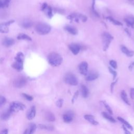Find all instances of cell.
Masks as SVG:
<instances>
[{
    "instance_id": "obj_39",
    "label": "cell",
    "mask_w": 134,
    "mask_h": 134,
    "mask_svg": "<svg viewBox=\"0 0 134 134\" xmlns=\"http://www.w3.org/2000/svg\"><path fill=\"white\" fill-rule=\"evenodd\" d=\"M78 95H79V92H78V91H76V92L74 93V96H73V98H72V104H73L74 102V100L77 99V97H78Z\"/></svg>"
},
{
    "instance_id": "obj_40",
    "label": "cell",
    "mask_w": 134,
    "mask_h": 134,
    "mask_svg": "<svg viewBox=\"0 0 134 134\" xmlns=\"http://www.w3.org/2000/svg\"><path fill=\"white\" fill-rule=\"evenodd\" d=\"M130 96L132 99H134V88H131L130 89Z\"/></svg>"
},
{
    "instance_id": "obj_25",
    "label": "cell",
    "mask_w": 134,
    "mask_h": 134,
    "mask_svg": "<svg viewBox=\"0 0 134 134\" xmlns=\"http://www.w3.org/2000/svg\"><path fill=\"white\" fill-rule=\"evenodd\" d=\"M38 126L41 129H44V130H49V131H51L54 129V127L52 125H45V124H39V125H38Z\"/></svg>"
},
{
    "instance_id": "obj_24",
    "label": "cell",
    "mask_w": 134,
    "mask_h": 134,
    "mask_svg": "<svg viewBox=\"0 0 134 134\" xmlns=\"http://www.w3.org/2000/svg\"><path fill=\"white\" fill-rule=\"evenodd\" d=\"M21 26H23V28L28 29V28H29L31 27H32V22L30 20H28V19L24 20L21 23Z\"/></svg>"
},
{
    "instance_id": "obj_36",
    "label": "cell",
    "mask_w": 134,
    "mask_h": 134,
    "mask_svg": "<svg viewBox=\"0 0 134 134\" xmlns=\"http://www.w3.org/2000/svg\"><path fill=\"white\" fill-rule=\"evenodd\" d=\"M6 99L5 97H4L3 96L0 95V106H2L4 104H5V103H6Z\"/></svg>"
},
{
    "instance_id": "obj_31",
    "label": "cell",
    "mask_w": 134,
    "mask_h": 134,
    "mask_svg": "<svg viewBox=\"0 0 134 134\" xmlns=\"http://www.w3.org/2000/svg\"><path fill=\"white\" fill-rule=\"evenodd\" d=\"M106 18H107L108 20H109L110 22L113 23L114 25H118V26H122V23H121L120 22H119V21H118L115 20V19H114V18H113V17H107Z\"/></svg>"
},
{
    "instance_id": "obj_18",
    "label": "cell",
    "mask_w": 134,
    "mask_h": 134,
    "mask_svg": "<svg viewBox=\"0 0 134 134\" xmlns=\"http://www.w3.org/2000/svg\"><path fill=\"white\" fill-rule=\"evenodd\" d=\"M45 118L49 121H54L55 119L54 114L50 111H47L44 115Z\"/></svg>"
},
{
    "instance_id": "obj_38",
    "label": "cell",
    "mask_w": 134,
    "mask_h": 134,
    "mask_svg": "<svg viewBox=\"0 0 134 134\" xmlns=\"http://www.w3.org/2000/svg\"><path fill=\"white\" fill-rule=\"evenodd\" d=\"M109 64L114 69H116L117 68V62L115 60H110L109 62Z\"/></svg>"
},
{
    "instance_id": "obj_5",
    "label": "cell",
    "mask_w": 134,
    "mask_h": 134,
    "mask_svg": "<svg viewBox=\"0 0 134 134\" xmlns=\"http://www.w3.org/2000/svg\"><path fill=\"white\" fill-rule=\"evenodd\" d=\"M64 81L66 83L71 85H76L78 84V81L76 77L72 73H69L66 74L64 77Z\"/></svg>"
},
{
    "instance_id": "obj_10",
    "label": "cell",
    "mask_w": 134,
    "mask_h": 134,
    "mask_svg": "<svg viewBox=\"0 0 134 134\" xmlns=\"http://www.w3.org/2000/svg\"><path fill=\"white\" fill-rule=\"evenodd\" d=\"M98 76V74L95 71H91L87 73L85 80L88 81H91L96 80Z\"/></svg>"
},
{
    "instance_id": "obj_4",
    "label": "cell",
    "mask_w": 134,
    "mask_h": 134,
    "mask_svg": "<svg viewBox=\"0 0 134 134\" xmlns=\"http://www.w3.org/2000/svg\"><path fill=\"white\" fill-rule=\"evenodd\" d=\"M25 108L26 106L23 103L18 102H13L10 104L9 109L13 113L14 112H18L19 111L23 110Z\"/></svg>"
},
{
    "instance_id": "obj_23",
    "label": "cell",
    "mask_w": 134,
    "mask_h": 134,
    "mask_svg": "<svg viewBox=\"0 0 134 134\" xmlns=\"http://www.w3.org/2000/svg\"><path fill=\"white\" fill-rule=\"evenodd\" d=\"M120 96H121V98L122 99V100L127 105H130V103L128 100V98L127 97V95L126 93V92L124 90L121 91V93H120Z\"/></svg>"
},
{
    "instance_id": "obj_28",
    "label": "cell",
    "mask_w": 134,
    "mask_h": 134,
    "mask_svg": "<svg viewBox=\"0 0 134 134\" xmlns=\"http://www.w3.org/2000/svg\"><path fill=\"white\" fill-rule=\"evenodd\" d=\"M24 59V55L23 53L21 52H19L15 58V60L16 61L21 62V63H23Z\"/></svg>"
},
{
    "instance_id": "obj_32",
    "label": "cell",
    "mask_w": 134,
    "mask_h": 134,
    "mask_svg": "<svg viewBox=\"0 0 134 134\" xmlns=\"http://www.w3.org/2000/svg\"><path fill=\"white\" fill-rule=\"evenodd\" d=\"M104 107H105V108L106 109V110H107V111L110 114H113V111L111 108V107L109 106V105H108V104H107L105 102L103 101L102 102Z\"/></svg>"
},
{
    "instance_id": "obj_27",
    "label": "cell",
    "mask_w": 134,
    "mask_h": 134,
    "mask_svg": "<svg viewBox=\"0 0 134 134\" xmlns=\"http://www.w3.org/2000/svg\"><path fill=\"white\" fill-rule=\"evenodd\" d=\"M17 39L18 40H30L31 41L32 39L30 37H29L28 35L25 34H20L17 36Z\"/></svg>"
},
{
    "instance_id": "obj_41",
    "label": "cell",
    "mask_w": 134,
    "mask_h": 134,
    "mask_svg": "<svg viewBox=\"0 0 134 134\" xmlns=\"http://www.w3.org/2000/svg\"><path fill=\"white\" fill-rule=\"evenodd\" d=\"M122 129H123V130H124V133H125V134H131V133H130V132L127 129V127H126L125 126H122Z\"/></svg>"
},
{
    "instance_id": "obj_3",
    "label": "cell",
    "mask_w": 134,
    "mask_h": 134,
    "mask_svg": "<svg viewBox=\"0 0 134 134\" xmlns=\"http://www.w3.org/2000/svg\"><path fill=\"white\" fill-rule=\"evenodd\" d=\"M102 38L103 43V49L104 51H106L108 49L111 40L113 39V37L109 33L104 32L102 35Z\"/></svg>"
},
{
    "instance_id": "obj_34",
    "label": "cell",
    "mask_w": 134,
    "mask_h": 134,
    "mask_svg": "<svg viewBox=\"0 0 134 134\" xmlns=\"http://www.w3.org/2000/svg\"><path fill=\"white\" fill-rule=\"evenodd\" d=\"M23 96L24 97V98H25L26 100H27L28 101H31L33 99V97L30 95H28L26 93H23L22 94Z\"/></svg>"
},
{
    "instance_id": "obj_7",
    "label": "cell",
    "mask_w": 134,
    "mask_h": 134,
    "mask_svg": "<svg viewBox=\"0 0 134 134\" xmlns=\"http://www.w3.org/2000/svg\"><path fill=\"white\" fill-rule=\"evenodd\" d=\"M15 21L14 20H10L9 21L0 24V32L7 33L9 31V26Z\"/></svg>"
},
{
    "instance_id": "obj_1",
    "label": "cell",
    "mask_w": 134,
    "mask_h": 134,
    "mask_svg": "<svg viewBox=\"0 0 134 134\" xmlns=\"http://www.w3.org/2000/svg\"><path fill=\"white\" fill-rule=\"evenodd\" d=\"M49 63L53 66L60 65L63 61L62 57L56 52H52L50 53L48 57Z\"/></svg>"
},
{
    "instance_id": "obj_6",
    "label": "cell",
    "mask_w": 134,
    "mask_h": 134,
    "mask_svg": "<svg viewBox=\"0 0 134 134\" xmlns=\"http://www.w3.org/2000/svg\"><path fill=\"white\" fill-rule=\"evenodd\" d=\"M27 83L26 79L24 77H18L15 80L13 84L17 88H21L24 87Z\"/></svg>"
},
{
    "instance_id": "obj_21",
    "label": "cell",
    "mask_w": 134,
    "mask_h": 134,
    "mask_svg": "<svg viewBox=\"0 0 134 134\" xmlns=\"http://www.w3.org/2000/svg\"><path fill=\"white\" fill-rule=\"evenodd\" d=\"M117 119L119 121H120L121 123H122L124 125V126L126 127H127L128 129H130L131 130L133 129V128H132V126L128 121H127L126 120H125L124 118H121V117H117Z\"/></svg>"
},
{
    "instance_id": "obj_11",
    "label": "cell",
    "mask_w": 134,
    "mask_h": 134,
    "mask_svg": "<svg viewBox=\"0 0 134 134\" xmlns=\"http://www.w3.org/2000/svg\"><path fill=\"white\" fill-rule=\"evenodd\" d=\"M69 49L73 54L76 55L79 53L80 50V46L77 43H71L69 45Z\"/></svg>"
},
{
    "instance_id": "obj_45",
    "label": "cell",
    "mask_w": 134,
    "mask_h": 134,
    "mask_svg": "<svg viewBox=\"0 0 134 134\" xmlns=\"http://www.w3.org/2000/svg\"><path fill=\"white\" fill-rule=\"evenodd\" d=\"M134 66V62H133L130 65V66H129V69L130 70H131L132 69H133V67Z\"/></svg>"
},
{
    "instance_id": "obj_16",
    "label": "cell",
    "mask_w": 134,
    "mask_h": 134,
    "mask_svg": "<svg viewBox=\"0 0 134 134\" xmlns=\"http://www.w3.org/2000/svg\"><path fill=\"white\" fill-rule=\"evenodd\" d=\"M64 29L69 33L72 35H75L77 34V30L76 28L72 26H66L64 27Z\"/></svg>"
},
{
    "instance_id": "obj_26",
    "label": "cell",
    "mask_w": 134,
    "mask_h": 134,
    "mask_svg": "<svg viewBox=\"0 0 134 134\" xmlns=\"http://www.w3.org/2000/svg\"><path fill=\"white\" fill-rule=\"evenodd\" d=\"M102 115L106 119L108 120L110 122H116L115 119L113 117H111L109 114H108L107 113L103 112V113H102Z\"/></svg>"
},
{
    "instance_id": "obj_29",
    "label": "cell",
    "mask_w": 134,
    "mask_h": 134,
    "mask_svg": "<svg viewBox=\"0 0 134 134\" xmlns=\"http://www.w3.org/2000/svg\"><path fill=\"white\" fill-rule=\"evenodd\" d=\"M11 0H0V8L7 7Z\"/></svg>"
},
{
    "instance_id": "obj_37",
    "label": "cell",
    "mask_w": 134,
    "mask_h": 134,
    "mask_svg": "<svg viewBox=\"0 0 134 134\" xmlns=\"http://www.w3.org/2000/svg\"><path fill=\"white\" fill-rule=\"evenodd\" d=\"M108 69H109V72H110L113 74V80H115V79H116V76H117V72H116L115 71L113 70L111 68H110V67H109Z\"/></svg>"
},
{
    "instance_id": "obj_12",
    "label": "cell",
    "mask_w": 134,
    "mask_h": 134,
    "mask_svg": "<svg viewBox=\"0 0 134 134\" xmlns=\"http://www.w3.org/2000/svg\"><path fill=\"white\" fill-rule=\"evenodd\" d=\"M15 43V40L11 38L6 37L5 38L2 42V44L3 46H4L6 47H9L10 46H12Z\"/></svg>"
},
{
    "instance_id": "obj_14",
    "label": "cell",
    "mask_w": 134,
    "mask_h": 134,
    "mask_svg": "<svg viewBox=\"0 0 134 134\" xmlns=\"http://www.w3.org/2000/svg\"><path fill=\"white\" fill-rule=\"evenodd\" d=\"M84 118L86 120H87L90 123L93 125H97L98 122L95 119L94 117L91 115H84Z\"/></svg>"
},
{
    "instance_id": "obj_20",
    "label": "cell",
    "mask_w": 134,
    "mask_h": 134,
    "mask_svg": "<svg viewBox=\"0 0 134 134\" xmlns=\"http://www.w3.org/2000/svg\"><path fill=\"white\" fill-rule=\"evenodd\" d=\"M121 51H122L124 53L126 54L127 56H128V57H132V56L134 55V52H133V51H130L129 50H128V49L126 47H125V46H121Z\"/></svg>"
},
{
    "instance_id": "obj_42",
    "label": "cell",
    "mask_w": 134,
    "mask_h": 134,
    "mask_svg": "<svg viewBox=\"0 0 134 134\" xmlns=\"http://www.w3.org/2000/svg\"><path fill=\"white\" fill-rule=\"evenodd\" d=\"M117 80H116L115 81H114V82L111 83V85H110V91H111V93H113V89H114V85H115V84L117 82Z\"/></svg>"
},
{
    "instance_id": "obj_35",
    "label": "cell",
    "mask_w": 134,
    "mask_h": 134,
    "mask_svg": "<svg viewBox=\"0 0 134 134\" xmlns=\"http://www.w3.org/2000/svg\"><path fill=\"white\" fill-rule=\"evenodd\" d=\"M63 104V99H58L57 102H56V106L59 107V108H61L62 107V105Z\"/></svg>"
},
{
    "instance_id": "obj_44",
    "label": "cell",
    "mask_w": 134,
    "mask_h": 134,
    "mask_svg": "<svg viewBox=\"0 0 134 134\" xmlns=\"http://www.w3.org/2000/svg\"><path fill=\"white\" fill-rule=\"evenodd\" d=\"M0 134H8V130L6 129H3L0 132Z\"/></svg>"
},
{
    "instance_id": "obj_9",
    "label": "cell",
    "mask_w": 134,
    "mask_h": 134,
    "mask_svg": "<svg viewBox=\"0 0 134 134\" xmlns=\"http://www.w3.org/2000/svg\"><path fill=\"white\" fill-rule=\"evenodd\" d=\"M79 69L80 72L81 74L86 75L87 73H88V64L86 62L83 61L81 62L79 66Z\"/></svg>"
},
{
    "instance_id": "obj_15",
    "label": "cell",
    "mask_w": 134,
    "mask_h": 134,
    "mask_svg": "<svg viewBox=\"0 0 134 134\" xmlns=\"http://www.w3.org/2000/svg\"><path fill=\"white\" fill-rule=\"evenodd\" d=\"M12 66L17 71H21L23 69V63L15 61V62L12 64Z\"/></svg>"
},
{
    "instance_id": "obj_13",
    "label": "cell",
    "mask_w": 134,
    "mask_h": 134,
    "mask_svg": "<svg viewBox=\"0 0 134 134\" xmlns=\"http://www.w3.org/2000/svg\"><path fill=\"white\" fill-rule=\"evenodd\" d=\"M36 110L35 106H33L30 108V109L27 112V119L29 120H32V119H34L36 116Z\"/></svg>"
},
{
    "instance_id": "obj_8",
    "label": "cell",
    "mask_w": 134,
    "mask_h": 134,
    "mask_svg": "<svg viewBox=\"0 0 134 134\" xmlns=\"http://www.w3.org/2000/svg\"><path fill=\"white\" fill-rule=\"evenodd\" d=\"M74 116V113L71 110H68L63 115V121L66 123H70L73 120Z\"/></svg>"
},
{
    "instance_id": "obj_30",
    "label": "cell",
    "mask_w": 134,
    "mask_h": 134,
    "mask_svg": "<svg viewBox=\"0 0 134 134\" xmlns=\"http://www.w3.org/2000/svg\"><path fill=\"white\" fill-rule=\"evenodd\" d=\"M37 128V126L35 124H31L30 125L29 128L28 129V134H34Z\"/></svg>"
},
{
    "instance_id": "obj_2",
    "label": "cell",
    "mask_w": 134,
    "mask_h": 134,
    "mask_svg": "<svg viewBox=\"0 0 134 134\" xmlns=\"http://www.w3.org/2000/svg\"><path fill=\"white\" fill-rule=\"evenodd\" d=\"M35 29L39 35H45L50 32L51 27L45 23H39L36 26Z\"/></svg>"
},
{
    "instance_id": "obj_33",
    "label": "cell",
    "mask_w": 134,
    "mask_h": 134,
    "mask_svg": "<svg viewBox=\"0 0 134 134\" xmlns=\"http://www.w3.org/2000/svg\"><path fill=\"white\" fill-rule=\"evenodd\" d=\"M46 12H47V15L48 17L51 18L53 16L52 15V8L50 6H48L47 8L46 9Z\"/></svg>"
},
{
    "instance_id": "obj_22",
    "label": "cell",
    "mask_w": 134,
    "mask_h": 134,
    "mask_svg": "<svg viewBox=\"0 0 134 134\" xmlns=\"http://www.w3.org/2000/svg\"><path fill=\"white\" fill-rule=\"evenodd\" d=\"M81 92L82 96L84 98H86L89 95V91L87 87L84 85H81Z\"/></svg>"
},
{
    "instance_id": "obj_17",
    "label": "cell",
    "mask_w": 134,
    "mask_h": 134,
    "mask_svg": "<svg viewBox=\"0 0 134 134\" xmlns=\"http://www.w3.org/2000/svg\"><path fill=\"white\" fill-rule=\"evenodd\" d=\"M125 21L129 26L134 28V17L132 16H128L124 19Z\"/></svg>"
},
{
    "instance_id": "obj_19",
    "label": "cell",
    "mask_w": 134,
    "mask_h": 134,
    "mask_svg": "<svg viewBox=\"0 0 134 134\" xmlns=\"http://www.w3.org/2000/svg\"><path fill=\"white\" fill-rule=\"evenodd\" d=\"M12 114V112L9 109H8L7 111L2 114V115H1V118L3 120H6L9 119Z\"/></svg>"
},
{
    "instance_id": "obj_46",
    "label": "cell",
    "mask_w": 134,
    "mask_h": 134,
    "mask_svg": "<svg viewBox=\"0 0 134 134\" xmlns=\"http://www.w3.org/2000/svg\"><path fill=\"white\" fill-rule=\"evenodd\" d=\"M24 134H28V129H26L24 132Z\"/></svg>"
},
{
    "instance_id": "obj_43",
    "label": "cell",
    "mask_w": 134,
    "mask_h": 134,
    "mask_svg": "<svg viewBox=\"0 0 134 134\" xmlns=\"http://www.w3.org/2000/svg\"><path fill=\"white\" fill-rule=\"evenodd\" d=\"M47 7H48L47 4L46 3H43V4H42V6H41V10H45L47 8Z\"/></svg>"
}]
</instances>
